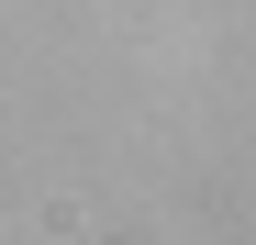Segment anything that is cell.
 <instances>
[]
</instances>
